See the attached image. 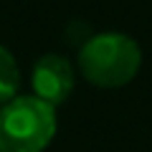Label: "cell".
Masks as SVG:
<instances>
[{"label":"cell","mask_w":152,"mask_h":152,"mask_svg":"<svg viewBox=\"0 0 152 152\" xmlns=\"http://www.w3.org/2000/svg\"><path fill=\"white\" fill-rule=\"evenodd\" d=\"M142 66V51L124 33H99L79 51V71L99 89L127 86Z\"/></svg>","instance_id":"obj_1"},{"label":"cell","mask_w":152,"mask_h":152,"mask_svg":"<svg viewBox=\"0 0 152 152\" xmlns=\"http://www.w3.org/2000/svg\"><path fill=\"white\" fill-rule=\"evenodd\" d=\"M56 134V107L38 96H13L0 107V152H43Z\"/></svg>","instance_id":"obj_2"},{"label":"cell","mask_w":152,"mask_h":152,"mask_svg":"<svg viewBox=\"0 0 152 152\" xmlns=\"http://www.w3.org/2000/svg\"><path fill=\"white\" fill-rule=\"evenodd\" d=\"M74 69L71 64L58 53H46L36 61L31 74L33 84V96L43 99L51 107H58L74 91Z\"/></svg>","instance_id":"obj_3"},{"label":"cell","mask_w":152,"mask_h":152,"mask_svg":"<svg viewBox=\"0 0 152 152\" xmlns=\"http://www.w3.org/2000/svg\"><path fill=\"white\" fill-rule=\"evenodd\" d=\"M18 86H20V71L13 58V53L0 46V107L5 102H10L13 96H18Z\"/></svg>","instance_id":"obj_4"}]
</instances>
